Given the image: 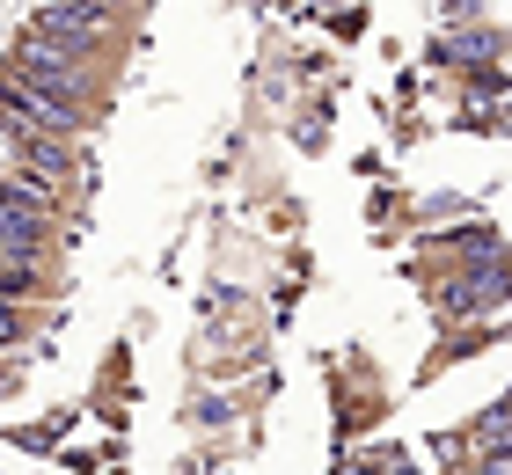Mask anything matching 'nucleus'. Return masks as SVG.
Listing matches in <instances>:
<instances>
[{
	"instance_id": "obj_1",
	"label": "nucleus",
	"mask_w": 512,
	"mask_h": 475,
	"mask_svg": "<svg viewBox=\"0 0 512 475\" xmlns=\"http://www.w3.org/2000/svg\"><path fill=\"white\" fill-rule=\"evenodd\" d=\"M8 74H22L30 88H44V95H59V103H74V110H81L88 52H74V44H59V37H44V30H22V37H15V52H8Z\"/></svg>"
},
{
	"instance_id": "obj_2",
	"label": "nucleus",
	"mask_w": 512,
	"mask_h": 475,
	"mask_svg": "<svg viewBox=\"0 0 512 475\" xmlns=\"http://www.w3.org/2000/svg\"><path fill=\"white\" fill-rule=\"evenodd\" d=\"M30 30L74 44V52H96V44L110 37V0H44Z\"/></svg>"
},
{
	"instance_id": "obj_3",
	"label": "nucleus",
	"mask_w": 512,
	"mask_h": 475,
	"mask_svg": "<svg viewBox=\"0 0 512 475\" xmlns=\"http://www.w3.org/2000/svg\"><path fill=\"white\" fill-rule=\"evenodd\" d=\"M15 169L37 176V183H66L74 176V147H66V139H44V132H22L15 139Z\"/></svg>"
},
{
	"instance_id": "obj_4",
	"label": "nucleus",
	"mask_w": 512,
	"mask_h": 475,
	"mask_svg": "<svg viewBox=\"0 0 512 475\" xmlns=\"http://www.w3.org/2000/svg\"><path fill=\"white\" fill-rule=\"evenodd\" d=\"M498 300H505V278H454V285H439V307H447L454 322H469V315H491Z\"/></svg>"
},
{
	"instance_id": "obj_5",
	"label": "nucleus",
	"mask_w": 512,
	"mask_h": 475,
	"mask_svg": "<svg viewBox=\"0 0 512 475\" xmlns=\"http://www.w3.org/2000/svg\"><path fill=\"white\" fill-rule=\"evenodd\" d=\"M22 293H37V264L30 256H0V300L22 307Z\"/></svg>"
},
{
	"instance_id": "obj_6",
	"label": "nucleus",
	"mask_w": 512,
	"mask_h": 475,
	"mask_svg": "<svg viewBox=\"0 0 512 475\" xmlns=\"http://www.w3.org/2000/svg\"><path fill=\"white\" fill-rule=\"evenodd\" d=\"M15 337H22V307L0 300V344H15Z\"/></svg>"
},
{
	"instance_id": "obj_7",
	"label": "nucleus",
	"mask_w": 512,
	"mask_h": 475,
	"mask_svg": "<svg viewBox=\"0 0 512 475\" xmlns=\"http://www.w3.org/2000/svg\"><path fill=\"white\" fill-rule=\"evenodd\" d=\"M8 380H15V366H0V388H8Z\"/></svg>"
}]
</instances>
